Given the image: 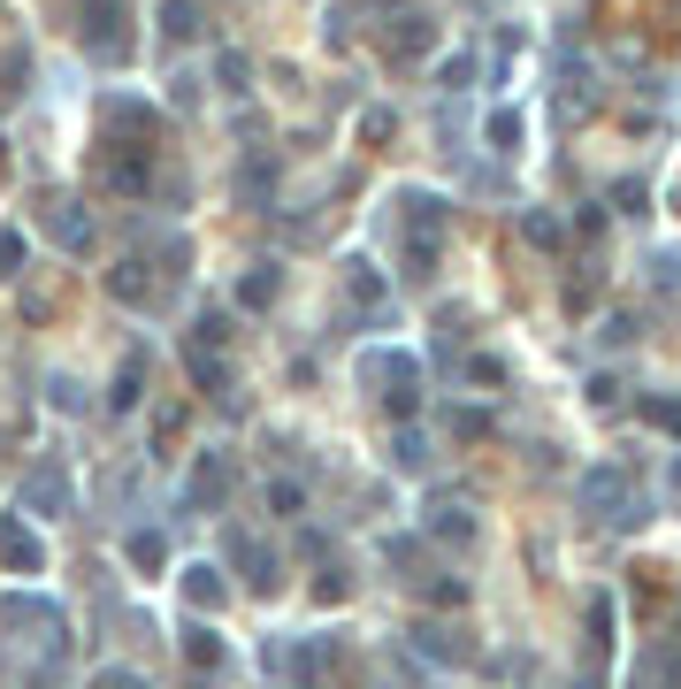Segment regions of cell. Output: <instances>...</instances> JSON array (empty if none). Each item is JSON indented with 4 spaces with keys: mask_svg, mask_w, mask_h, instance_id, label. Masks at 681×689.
Here are the masks:
<instances>
[{
    "mask_svg": "<svg viewBox=\"0 0 681 689\" xmlns=\"http://www.w3.org/2000/svg\"><path fill=\"white\" fill-rule=\"evenodd\" d=\"M582 506L605 514V521H620V475H613V468H590V475H582Z\"/></svg>",
    "mask_w": 681,
    "mask_h": 689,
    "instance_id": "6da1fadb",
    "label": "cell"
},
{
    "mask_svg": "<svg viewBox=\"0 0 681 689\" xmlns=\"http://www.w3.org/2000/svg\"><path fill=\"white\" fill-rule=\"evenodd\" d=\"M0 551H8V567L39 575V544H31V528H23V521H0Z\"/></svg>",
    "mask_w": 681,
    "mask_h": 689,
    "instance_id": "7a4b0ae2",
    "label": "cell"
},
{
    "mask_svg": "<svg viewBox=\"0 0 681 689\" xmlns=\"http://www.w3.org/2000/svg\"><path fill=\"white\" fill-rule=\"evenodd\" d=\"M54 499H62V506H69V483H62V475H54V468H39V475H31V483H23V506H54Z\"/></svg>",
    "mask_w": 681,
    "mask_h": 689,
    "instance_id": "3957f363",
    "label": "cell"
},
{
    "mask_svg": "<svg viewBox=\"0 0 681 689\" xmlns=\"http://www.w3.org/2000/svg\"><path fill=\"white\" fill-rule=\"evenodd\" d=\"M191 499H199V506H215V499H222V460H199V475H191Z\"/></svg>",
    "mask_w": 681,
    "mask_h": 689,
    "instance_id": "277c9868",
    "label": "cell"
},
{
    "mask_svg": "<svg viewBox=\"0 0 681 689\" xmlns=\"http://www.w3.org/2000/svg\"><path fill=\"white\" fill-rule=\"evenodd\" d=\"M184 575H191V582H184V590H191V605H222V582H215V567H184Z\"/></svg>",
    "mask_w": 681,
    "mask_h": 689,
    "instance_id": "5b68a950",
    "label": "cell"
},
{
    "mask_svg": "<svg viewBox=\"0 0 681 689\" xmlns=\"http://www.w3.org/2000/svg\"><path fill=\"white\" fill-rule=\"evenodd\" d=\"M184 652H191V659H199V667H215V659H222V644H215V636H207V628H191V636H184Z\"/></svg>",
    "mask_w": 681,
    "mask_h": 689,
    "instance_id": "8992f818",
    "label": "cell"
},
{
    "mask_svg": "<svg viewBox=\"0 0 681 689\" xmlns=\"http://www.w3.org/2000/svg\"><path fill=\"white\" fill-rule=\"evenodd\" d=\"M54 238L62 245H85V215H54Z\"/></svg>",
    "mask_w": 681,
    "mask_h": 689,
    "instance_id": "52a82bcc",
    "label": "cell"
},
{
    "mask_svg": "<svg viewBox=\"0 0 681 689\" xmlns=\"http://www.w3.org/2000/svg\"><path fill=\"white\" fill-rule=\"evenodd\" d=\"M651 422H659V429H681V398H659V406H651Z\"/></svg>",
    "mask_w": 681,
    "mask_h": 689,
    "instance_id": "ba28073f",
    "label": "cell"
},
{
    "mask_svg": "<svg viewBox=\"0 0 681 689\" xmlns=\"http://www.w3.org/2000/svg\"><path fill=\"white\" fill-rule=\"evenodd\" d=\"M15 253H23V245H15V230H0V276H15Z\"/></svg>",
    "mask_w": 681,
    "mask_h": 689,
    "instance_id": "9c48e42d",
    "label": "cell"
},
{
    "mask_svg": "<svg viewBox=\"0 0 681 689\" xmlns=\"http://www.w3.org/2000/svg\"><path fill=\"white\" fill-rule=\"evenodd\" d=\"M100 689H146V682H139V675H123V667H116V675H100Z\"/></svg>",
    "mask_w": 681,
    "mask_h": 689,
    "instance_id": "30bf717a",
    "label": "cell"
}]
</instances>
